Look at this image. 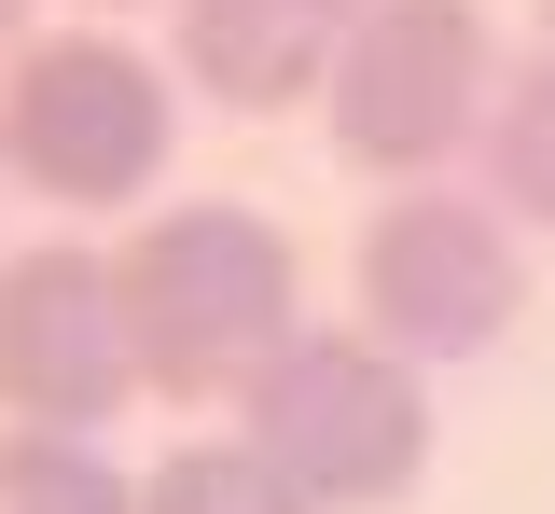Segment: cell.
<instances>
[{"label":"cell","instance_id":"obj_1","mask_svg":"<svg viewBox=\"0 0 555 514\" xmlns=\"http://www.w3.org/2000/svg\"><path fill=\"white\" fill-rule=\"evenodd\" d=\"M112 293H126V348H139V389L167 403H236L250 375L292 348V236L264 209H153L112 250Z\"/></svg>","mask_w":555,"mask_h":514},{"label":"cell","instance_id":"obj_2","mask_svg":"<svg viewBox=\"0 0 555 514\" xmlns=\"http://www.w3.org/2000/svg\"><path fill=\"white\" fill-rule=\"evenodd\" d=\"M236 445H264L320 514H361V501H403L416 487V459H430V389H416V362L375 348V334H292V348L236 389Z\"/></svg>","mask_w":555,"mask_h":514},{"label":"cell","instance_id":"obj_3","mask_svg":"<svg viewBox=\"0 0 555 514\" xmlns=\"http://www.w3.org/2000/svg\"><path fill=\"white\" fill-rule=\"evenodd\" d=\"M486 98H500V83H486V14L473 0H361L334 83H320L334 153L375 167V181H430L444 153H473Z\"/></svg>","mask_w":555,"mask_h":514},{"label":"cell","instance_id":"obj_4","mask_svg":"<svg viewBox=\"0 0 555 514\" xmlns=\"http://www.w3.org/2000/svg\"><path fill=\"white\" fill-rule=\"evenodd\" d=\"M167 70L126 56V42H28L14 83H0V167L28 181V195H56V209H126L153 195V167H167Z\"/></svg>","mask_w":555,"mask_h":514},{"label":"cell","instance_id":"obj_5","mask_svg":"<svg viewBox=\"0 0 555 514\" xmlns=\"http://www.w3.org/2000/svg\"><path fill=\"white\" fill-rule=\"evenodd\" d=\"M514 236L486 195H389V209L361 222V320H375V348H403V362H473L514 334Z\"/></svg>","mask_w":555,"mask_h":514},{"label":"cell","instance_id":"obj_6","mask_svg":"<svg viewBox=\"0 0 555 514\" xmlns=\"http://www.w3.org/2000/svg\"><path fill=\"white\" fill-rule=\"evenodd\" d=\"M126 389H139V348H126L112 250H14L0 265V403L28 432H98Z\"/></svg>","mask_w":555,"mask_h":514},{"label":"cell","instance_id":"obj_7","mask_svg":"<svg viewBox=\"0 0 555 514\" xmlns=\"http://www.w3.org/2000/svg\"><path fill=\"white\" fill-rule=\"evenodd\" d=\"M347 28H361V0H181V70L222 112H292L334 83Z\"/></svg>","mask_w":555,"mask_h":514},{"label":"cell","instance_id":"obj_8","mask_svg":"<svg viewBox=\"0 0 555 514\" xmlns=\"http://www.w3.org/2000/svg\"><path fill=\"white\" fill-rule=\"evenodd\" d=\"M486 195H500V222H542L555 236V56L542 70H514L500 98H486Z\"/></svg>","mask_w":555,"mask_h":514},{"label":"cell","instance_id":"obj_9","mask_svg":"<svg viewBox=\"0 0 555 514\" xmlns=\"http://www.w3.org/2000/svg\"><path fill=\"white\" fill-rule=\"evenodd\" d=\"M0 514H139V487L98 459V432H14L0 445Z\"/></svg>","mask_w":555,"mask_h":514},{"label":"cell","instance_id":"obj_10","mask_svg":"<svg viewBox=\"0 0 555 514\" xmlns=\"http://www.w3.org/2000/svg\"><path fill=\"white\" fill-rule=\"evenodd\" d=\"M139 514H320V501L278 473L264 445H181V459L139 487Z\"/></svg>","mask_w":555,"mask_h":514},{"label":"cell","instance_id":"obj_11","mask_svg":"<svg viewBox=\"0 0 555 514\" xmlns=\"http://www.w3.org/2000/svg\"><path fill=\"white\" fill-rule=\"evenodd\" d=\"M28 14H42V0H0V56H28Z\"/></svg>","mask_w":555,"mask_h":514},{"label":"cell","instance_id":"obj_12","mask_svg":"<svg viewBox=\"0 0 555 514\" xmlns=\"http://www.w3.org/2000/svg\"><path fill=\"white\" fill-rule=\"evenodd\" d=\"M542 42H555V0H542Z\"/></svg>","mask_w":555,"mask_h":514}]
</instances>
